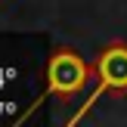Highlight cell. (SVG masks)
<instances>
[{
	"label": "cell",
	"mask_w": 127,
	"mask_h": 127,
	"mask_svg": "<svg viewBox=\"0 0 127 127\" xmlns=\"http://www.w3.org/2000/svg\"><path fill=\"white\" fill-rule=\"evenodd\" d=\"M81 78H84V71H81V65L74 59H65V56H62L59 62H56V68H53V81L59 87H81Z\"/></svg>",
	"instance_id": "1"
},
{
	"label": "cell",
	"mask_w": 127,
	"mask_h": 127,
	"mask_svg": "<svg viewBox=\"0 0 127 127\" xmlns=\"http://www.w3.org/2000/svg\"><path fill=\"white\" fill-rule=\"evenodd\" d=\"M6 81H16V68H0V90L6 87Z\"/></svg>",
	"instance_id": "2"
},
{
	"label": "cell",
	"mask_w": 127,
	"mask_h": 127,
	"mask_svg": "<svg viewBox=\"0 0 127 127\" xmlns=\"http://www.w3.org/2000/svg\"><path fill=\"white\" fill-rule=\"evenodd\" d=\"M16 109H19L16 102H0V118L3 115H16Z\"/></svg>",
	"instance_id": "3"
}]
</instances>
